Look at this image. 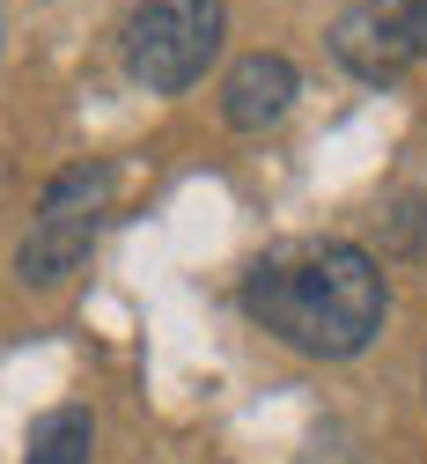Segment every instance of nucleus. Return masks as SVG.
<instances>
[{
	"instance_id": "0eeeda50",
	"label": "nucleus",
	"mask_w": 427,
	"mask_h": 464,
	"mask_svg": "<svg viewBox=\"0 0 427 464\" xmlns=\"http://www.w3.org/2000/svg\"><path fill=\"white\" fill-rule=\"evenodd\" d=\"M412 44H420V60H427V0H412Z\"/></svg>"
},
{
	"instance_id": "7ed1b4c3",
	"label": "nucleus",
	"mask_w": 427,
	"mask_h": 464,
	"mask_svg": "<svg viewBox=\"0 0 427 464\" xmlns=\"http://www.w3.org/2000/svg\"><path fill=\"white\" fill-rule=\"evenodd\" d=\"M111 199V162H74L37 192V221L15 251V280L23 287H59L96 244V214Z\"/></svg>"
},
{
	"instance_id": "6e6552de",
	"label": "nucleus",
	"mask_w": 427,
	"mask_h": 464,
	"mask_svg": "<svg viewBox=\"0 0 427 464\" xmlns=\"http://www.w3.org/2000/svg\"><path fill=\"white\" fill-rule=\"evenodd\" d=\"M420 383H427V362H420Z\"/></svg>"
},
{
	"instance_id": "39448f33",
	"label": "nucleus",
	"mask_w": 427,
	"mask_h": 464,
	"mask_svg": "<svg viewBox=\"0 0 427 464\" xmlns=\"http://www.w3.org/2000/svg\"><path fill=\"white\" fill-rule=\"evenodd\" d=\"M302 96V74L287 52H243L221 82V119L236 133H266L273 119H287V103Z\"/></svg>"
},
{
	"instance_id": "423d86ee",
	"label": "nucleus",
	"mask_w": 427,
	"mask_h": 464,
	"mask_svg": "<svg viewBox=\"0 0 427 464\" xmlns=\"http://www.w3.org/2000/svg\"><path fill=\"white\" fill-rule=\"evenodd\" d=\"M89 450H96V420H89V405H52V413L30 420L23 464H89Z\"/></svg>"
},
{
	"instance_id": "f03ea898",
	"label": "nucleus",
	"mask_w": 427,
	"mask_h": 464,
	"mask_svg": "<svg viewBox=\"0 0 427 464\" xmlns=\"http://www.w3.org/2000/svg\"><path fill=\"white\" fill-rule=\"evenodd\" d=\"M228 30V0H133L126 8V67L148 96L192 89Z\"/></svg>"
},
{
	"instance_id": "f257e3e1",
	"label": "nucleus",
	"mask_w": 427,
	"mask_h": 464,
	"mask_svg": "<svg viewBox=\"0 0 427 464\" xmlns=\"http://www.w3.org/2000/svg\"><path fill=\"white\" fill-rule=\"evenodd\" d=\"M243 310L310 362H354L383 332L391 280L361 244H280L243 273Z\"/></svg>"
},
{
	"instance_id": "20e7f679",
	"label": "nucleus",
	"mask_w": 427,
	"mask_h": 464,
	"mask_svg": "<svg viewBox=\"0 0 427 464\" xmlns=\"http://www.w3.org/2000/svg\"><path fill=\"white\" fill-rule=\"evenodd\" d=\"M332 60L354 74V82H398L412 60H420V44H412V0H354V8L332 23Z\"/></svg>"
}]
</instances>
